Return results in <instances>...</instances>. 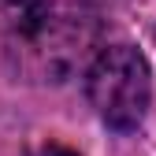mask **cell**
Instances as JSON below:
<instances>
[{
  "instance_id": "6da1fadb",
  "label": "cell",
  "mask_w": 156,
  "mask_h": 156,
  "mask_svg": "<svg viewBox=\"0 0 156 156\" xmlns=\"http://www.w3.org/2000/svg\"><path fill=\"white\" fill-rule=\"evenodd\" d=\"M86 97L104 126L130 134L145 123L152 104V74L134 45H108L86 71Z\"/></svg>"
},
{
  "instance_id": "7a4b0ae2",
  "label": "cell",
  "mask_w": 156,
  "mask_h": 156,
  "mask_svg": "<svg viewBox=\"0 0 156 156\" xmlns=\"http://www.w3.org/2000/svg\"><path fill=\"white\" fill-rule=\"evenodd\" d=\"M37 156H74V152H71V149H63V145H45Z\"/></svg>"
}]
</instances>
